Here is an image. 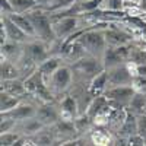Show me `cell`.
<instances>
[{
	"instance_id": "6da1fadb",
	"label": "cell",
	"mask_w": 146,
	"mask_h": 146,
	"mask_svg": "<svg viewBox=\"0 0 146 146\" xmlns=\"http://www.w3.org/2000/svg\"><path fill=\"white\" fill-rule=\"evenodd\" d=\"M78 41L82 44L85 51L89 56L100 57V58H102V56L107 50V45H108L107 38H105V32L98 31L96 28H88L86 31H83L78 38Z\"/></svg>"
},
{
	"instance_id": "7a4b0ae2",
	"label": "cell",
	"mask_w": 146,
	"mask_h": 146,
	"mask_svg": "<svg viewBox=\"0 0 146 146\" xmlns=\"http://www.w3.org/2000/svg\"><path fill=\"white\" fill-rule=\"evenodd\" d=\"M70 67L73 70V76H78L80 79H94L98 73L105 70L102 58L94 57V56H89V57L83 56L75 60Z\"/></svg>"
},
{
	"instance_id": "3957f363",
	"label": "cell",
	"mask_w": 146,
	"mask_h": 146,
	"mask_svg": "<svg viewBox=\"0 0 146 146\" xmlns=\"http://www.w3.org/2000/svg\"><path fill=\"white\" fill-rule=\"evenodd\" d=\"M34 25V29H35V36L40 38L45 42H51V41H56V34H54V29H53V21H51V16H48L47 13H44L42 10H31L27 13Z\"/></svg>"
},
{
	"instance_id": "277c9868",
	"label": "cell",
	"mask_w": 146,
	"mask_h": 146,
	"mask_svg": "<svg viewBox=\"0 0 146 146\" xmlns=\"http://www.w3.org/2000/svg\"><path fill=\"white\" fill-rule=\"evenodd\" d=\"M108 72V86H118V85H131L136 76V64L121 63L114 67L107 69Z\"/></svg>"
},
{
	"instance_id": "5b68a950",
	"label": "cell",
	"mask_w": 146,
	"mask_h": 146,
	"mask_svg": "<svg viewBox=\"0 0 146 146\" xmlns=\"http://www.w3.org/2000/svg\"><path fill=\"white\" fill-rule=\"evenodd\" d=\"M73 80V70L70 66H60L53 76L48 80V88L51 89L53 94H62L64 91H67L72 85Z\"/></svg>"
},
{
	"instance_id": "8992f818",
	"label": "cell",
	"mask_w": 146,
	"mask_h": 146,
	"mask_svg": "<svg viewBox=\"0 0 146 146\" xmlns=\"http://www.w3.org/2000/svg\"><path fill=\"white\" fill-rule=\"evenodd\" d=\"M51 21H53V29L57 40H66L67 36H70L72 34H75L78 31L79 19L73 15L51 18Z\"/></svg>"
},
{
	"instance_id": "52a82bcc",
	"label": "cell",
	"mask_w": 146,
	"mask_h": 146,
	"mask_svg": "<svg viewBox=\"0 0 146 146\" xmlns=\"http://www.w3.org/2000/svg\"><path fill=\"white\" fill-rule=\"evenodd\" d=\"M104 95L108 98L110 102H114L118 105H129L133 95H135V89L131 85H118V86H108L104 92Z\"/></svg>"
},
{
	"instance_id": "ba28073f",
	"label": "cell",
	"mask_w": 146,
	"mask_h": 146,
	"mask_svg": "<svg viewBox=\"0 0 146 146\" xmlns=\"http://www.w3.org/2000/svg\"><path fill=\"white\" fill-rule=\"evenodd\" d=\"M130 56V51L127 50L126 45H120V47H107V50L102 56V62H104V66L105 69H110V67H114L117 64H121V63H126V60L129 58Z\"/></svg>"
},
{
	"instance_id": "9c48e42d",
	"label": "cell",
	"mask_w": 146,
	"mask_h": 146,
	"mask_svg": "<svg viewBox=\"0 0 146 146\" xmlns=\"http://www.w3.org/2000/svg\"><path fill=\"white\" fill-rule=\"evenodd\" d=\"M35 117L38 118L45 127L54 126L60 120V108L57 110L51 102H42V105L38 107V110H36Z\"/></svg>"
},
{
	"instance_id": "30bf717a",
	"label": "cell",
	"mask_w": 146,
	"mask_h": 146,
	"mask_svg": "<svg viewBox=\"0 0 146 146\" xmlns=\"http://www.w3.org/2000/svg\"><path fill=\"white\" fill-rule=\"evenodd\" d=\"M2 25L5 27V31H6V35H7V41L27 44L28 40L31 38V36L23 32L9 16H2Z\"/></svg>"
},
{
	"instance_id": "8fae6325",
	"label": "cell",
	"mask_w": 146,
	"mask_h": 146,
	"mask_svg": "<svg viewBox=\"0 0 146 146\" xmlns=\"http://www.w3.org/2000/svg\"><path fill=\"white\" fill-rule=\"evenodd\" d=\"M25 51L34 58V62L38 66L44 62L45 58L50 57V53H48V50H47V42L42 41V40L38 41V38L34 40V41H28L27 45H25Z\"/></svg>"
},
{
	"instance_id": "7c38bea8",
	"label": "cell",
	"mask_w": 146,
	"mask_h": 146,
	"mask_svg": "<svg viewBox=\"0 0 146 146\" xmlns=\"http://www.w3.org/2000/svg\"><path fill=\"white\" fill-rule=\"evenodd\" d=\"M36 110H38V107H35L32 104H21L19 102L15 108H12L10 111L2 113V117H7V118H12L15 121H22V120L35 117Z\"/></svg>"
},
{
	"instance_id": "4fadbf2b",
	"label": "cell",
	"mask_w": 146,
	"mask_h": 146,
	"mask_svg": "<svg viewBox=\"0 0 146 146\" xmlns=\"http://www.w3.org/2000/svg\"><path fill=\"white\" fill-rule=\"evenodd\" d=\"M44 127L45 126L36 117H31V118H27V120L18 121V124H16V129L19 130V133L22 136H35V135H38Z\"/></svg>"
},
{
	"instance_id": "5bb4252c",
	"label": "cell",
	"mask_w": 146,
	"mask_h": 146,
	"mask_svg": "<svg viewBox=\"0 0 146 146\" xmlns=\"http://www.w3.org/2000/svg\"><path fill=\"white\" fill-rule=\"evenodd\" d=\"M78 101L75 96H66L60 102V118L62 120H75L79 114Z\"/></svg>"
},
{
	"instance_id": "9a60e30c",
	"label": "cell",
	"mask_w": 146,
	"mask_h": 146,
	"mask_svg": "<svg viewBox=\"0 0 146 146\" xmlns=\"http://www.w3.org/2000/svg\"><path fill=\"white\" fill-rule=\"evenodd\" d=\"M108 88V72L107 69L102 70L101 73H98L94 79H91V85H89V95L92 98L95 96L104 95L105 89Z\"/></svg>"
},
{
	"instance_id": "2e32d148",
	"label": "cell",
	"mask_w": 146,
	"mask_h": 146,
	"mask_svg": "<svg viewBox=\"0 0 146 146\" xmlns=\"http://www.w3.org/2000/svg\"><path fill=\"white\" fill-rule=\"evenodd\" d=\"M2 91L15 95V96H21L27 94V86H25V80L22 78H16V79H6L2 80Z\"/></svg>"
},
{
	"instance_id": "e0dca14e",
	"label": "cell",
	"mask_w": 146,
	"mask_h": 146,
	"mask_svg": "<svg viewBox=\"0 0 146 146\" xmlns=\"http://www.w3.org/2000/svg\"><path fill=\"white\" fill-rule=\"evenodd\" d=\"M62 66V60H60V57H54V56H50L48 58H45L44 62L38 66V70L40 73L42 75L45 83H48V80H50V78L53 76V73Z\"/></svg>"
},
{
	"instance_id": "ac0fdd59",
	"label": "cell",
	"mask_w": 146,
	"mask_h": 146,
	"mask_svg": "<svg viewBox=\"0 0 146 146\" xmlns=\"http://www.w3.org/2000/svg\"><path fill=\"white\" fill-rule=\"evenodd\" d=\"M0 76H2V80L22 78L18 64H16L15 62H12V60L3 57V56H2V67H0Z\"/></svg>"
},
{
	"instance_id": "d6986e66",
	"label": "cell",
	"mask_w": 146,
	"mask_h": 146,
	"mask_svg": "<svg viewBox=\"0 0 146 146\" xmlns=\"http://www.w3.org/2000/svg\"><path fill=\"white\" fill-rule=\"evenodd\" d=\"M105 38H107V44L110 47H120V45H126L131 36L124 34L123 31H117V29H105Z\"/></svg>"
},
{
	"instance_id": "ffe728a7",
	"label": "cell",
	"mask_w": 146,
	"mask_h": 146,
	"mask_svg": "<svg viewBox=\"0 0 146 146\" xmlns=\"http://www.w3.org/2000/svg\"><path fill=\"white\" fill-rule=\"evenodd\" d=\"M9 18L13 21L23 32L28 34L31 38H36L34 25H32V22H31V19H29V16L27 13H12V15H9Z\"/></svg>"
},
{
	"instance_id": "44dd1931",
	"label": "cell",
	"mask_w": 146,
	"mask_h": 146,
	"mask_svg": "<svg viewBox=\"0 0 146 146\" xmlns=\"http://www.w3.org/2000/svg\"><path fill=\"white\" fill-rule=\"evenodd\" d=\"M21 42H15V41H6L2 45V56L12 60V62H18L19 57L22 56L23 50H21Z\"/></svg>"
},
{
	"instance_id": "7402d4cb",
	"label": "cell",
	"mask_w": 146,
	"mask_h": 146,
	"mask_svg": "<svg viewBox=\"0 0 146 146\" xmlns=\"http://www.w3.org/2000/svg\"><path fill=\"white\" fill-rule=\"evenodd\" d=\"M129 111H131L135 115H140L146 113V94L135 92L129 104Z\"/></svg>"
},
{
	"instance_id": "603a6c76",
	"label": "cell",
	"mask_w": 146,
	"mask_h": 146,
	"mask_svg": "<svg viewBox=\"0 0 146 146\" xmlns=\"http://www.w3.org/2000/svg\"><path fill=\"white\" fill-rule=\"evenodd\" d=\"M10 5L13 9V13H28L38 6L35 0H10Z\"/></svg>"
},
{
	"instance_id": "cb8c5ba5",
	"label": "cell",
	"mask_w": 146,
	"mask_h": 146,
	"mask_svg": "<svg viewBox=\"0 0 146 146\" xmlns=\"http://www.w3.org/2000/svg\"><path fill=\"white\" fill-rule=\"evenodd\" d=\"M19 102H21L19 96L10 95V94H7L5 91H2V94H0V111H2V113L10 111V110L15 108Z\"/></svg>"
},
{
	"instance_id": "d4e9b609",
	"label": "cell",
	"mask_w": 146,
	"mask_h": 146,
	"mask_svg": "<svg viewBox=\"0 0 146 146\" xmlns=\"http://www.w3.org/2000/svg\"><path fill=\"white\" fill-rule=\"evenodd\" d=\"M22 137V135L19 131H5L2 133V136H0V145L2 146H12V145H16V142Z\"/></svg>"
},
{
	"instance_id": "484cf974",
	"label": "cell",
	"mask_w": 146,
	"mask_h": 146,
	"mask_svg": "<svg viewBox=\"0 0 146 146\" xmlns=\"http://www.w3.org/2000/svg\"><path fill=\"white\" fill-rule=\"evenodd\" d=\"M76 2L78 0H51V3L47 6V9L51 12H60V10H64V9L70 7Z\"/></svg>"
},
{
	"instance_id": "4316f807",
	"label": "cell",
	"mask_w": 146,
	"mask_h": 146,
	"mask_svg": "<svg viewBox=\"0 0 146 146\" xmlns=\"http://www.w3.org/2000/svg\"><path fill=\"white\" fill-rule=\"evenodd\" d=\"M91 140H92L94 145H108L110 142H111L110 135L105 130H95L91 135Z\"/></svg>"
},
{
	"instance_id": "83f0119b",
	"label": "cell",
	"mask_w": 146,
	"mask_h": 146,
	"mask_svg": "<svg viewBox=\"0 0 146 146\" xmlns=\"http://www.w3.org/2000/svg\"><path fill=\"white\" fill-rule=\"evenodd\" d=\"M73 123H75V127H76V131H86L89 130L91 127V123H92V118L86 114V115H83L80 118H75L73 120Z\"/></svg>"
},
{
	"instance_id": "f1b7e54d",
	"label": "cell",
	"mask_w": 146,
	"mask_h": 146,
	"mask_svg": "<svg viewBox=\"0 0 146 146\" xmlns=\"http://www.w3.org/2000/svg\"><path fill=\"white\" fill-rule=\"evenodd\" d=\"M131 86L135 89V92L146 94V76H135Z\"/></svg>"
},
{
	"instance_id": "f546056e",
	"label": "cell",
	"mask_w": 146,
	"mask_h": 146,
	"mask_svg": "<svg viewBox=\"0 0 146 146\" xmlns=\"http://www.w3.org/2000/svg\"><path fill=\"white\" fill-rule=\"evenodd\" d=\"M16 124H18V121L12 120V118H7V117H2V126H0V130H2V133L12 131V130H15Z\"/></svg>"
},
{
	"instance_id": "4dcf8cb0",
	"label": "cell",
	"mask_w": 146,
	"mask_h": 146,
	"mask_svg": "<svg viewBox=\"0 0 146 146\" xmlns=\"http://www.w3.org/2000/svg\"><path fill=\"white\" fill-rule=\"evenodd\" d=\"M137 133L146 137V114L137 115Z\"/></svg>"
},
{
	"instance_id": "1f68e13d",
	"label": "cell",
	"mask_w": 146,
	"mask_h": 146,
	"mask_svg": "<svg viewBox=\"0 0 146 146\" xmlns=\"http://www.w3.org/2000/svg\"><path fill=\"white\" fill-rule=\"evenodd\" d=\"M0 9H2V16H9L13 13L10 0H0Z\"/></svg>"
},
{
	"instance_id": "d6a6232c",
	"label": "cell",
	"mask_w": 146,
	"mask_h": 146,
	"mask_svg": "<svg viewBox=\"0 0 146 146\" xmlns=\"http://www.w3.org/2000/svg\"><path fill=\"white\" fill-rule=\"evenodd\" d=\"M123 3H121V0H107V9L110 12H115V10H120Z\"/></svg>"
},
{
	"instance_id": "836d02e7",
	"label": "cell",
	"mask_w": 146,
	"mask_h": 146,
	"mask_svg": "<svg viewBox=\"0 0 146 146\" xmlns=\"http://www.w3.org/2000/svg\"><path fill=\"white\" fill-rule=\"evenodd\" d=\"M136 76H146V63L136 64Z\"/></svg>"
},
{
	"instance_id": "e575fe53",
	"label": "cell",
	"mask_w": 146,
	"mask_h": 146,
	"mask_svg": "<svg viewBox=\"0 0 146 146\" xmlns=\"http://www.w3.org/2000/svg\"><path fill=\"white\" fill-rule=\"evenodd\" d=\"M35 2L38 3V7H40V6H45V7H47L48 5L51 3V0H35Z\"/></svg>"
}]
</instances>
